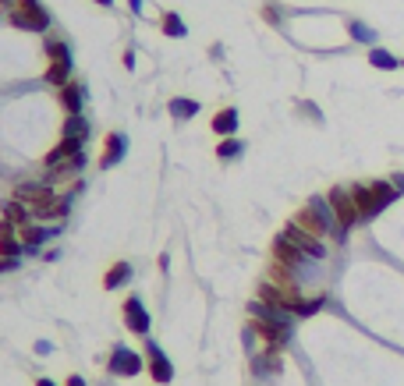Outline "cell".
<instances>
[{
	"label": "cell",
	"instance_id": "cell-1",
	"mask_svg": "<svg viewBox=\"0 0 404 386\" xmlns=\"http://www.w3.org/2000/svg\"><path fill=\"white\" fill-rule=\"evenodd\" d=\"M248 315H252V333H259L270 347H284L288 337H291V315L266 305V301H252L248 305Z\"/></svg>",
	"mask_w": 404,
	"mask_h": 386
},
{
	"label": "cell",
	"instance_id": "cell-2",
	"mask_svg": "<svg viewBox=\"0 0 404 386\" xmlns=\"http://www.w3.org/2000/svg\"><path fill=\"white\" fill-rule=\"evenodd\" d=\"M295 220L302 223L308 234H315V238H340V241H344V230H340L337 213H333V205H330L326 195H312Z\"/></svg>",
	"mask_w": 404,
	"mask_h": 386
},
{
	"label": "cell",
	"instance_id": "cell-3",
	"mask_svg": "<svg viewBox=\"0 0 404 386\" xmlns=\"http://www.w3.org/2000/svg\"><path fill=\"white\" fill-rule=\"evenodd\" d=\"M351 195H355V205H358V220L369 223L398 198V188L390 181H365V185H351Z\"/></svg>",
	"mask_w": 404,
	"mask_h": 386
},
{
	"label": "cell",
	"instance_id": "cell-4",
	"mask_svg": "<svg viewBox=\"0 0 404 386\" xmlns=\"http://www.w3.org/2000/svg\"><path fill=\"white\" fill-rule=\"evenodd\" d=\"M7 21H11L14 29H21V32L43 36V32H50L54 14L46 11L43 0H14V7H7Z\"/></svg>",
	"mask_w": 404,
	"mask_h": 386
},
{
	"label": "cell",
	"instance_id": "cell-5",
	"mask_svg": "<svg viewBox=\"0 0 404 386\" xmlns=\"http://www.w3.org/2000/svg\"><path fill=\"white\" fill-rule=\"evenodd\" d=\"M326 198H330V205H333V213H337V223H340V230H344V238H348V230H351L355 223H362V220H358L355 195H351V188H344V185H333V188L326 192Z\"/></svg>",
	"mask_w": 404,
	"mask_h": 386
},
{
	"label": "cell",
	"instance_id": "cell-6",
	"mask_svg": "<svg viewBox=\"0 0 404 386\" xmlns=\"http://www.w3.org/2000/svg\"><path fill=\"white\" fill-rule=\"evenodd\" d=\"M281 234H284V238H288L291 245H298V248H302V252L308 255V259H312V263H315V259H326V245H323V238L308 234V230H305L298 220H288Z\"/></svg>",
	"mask_w": 404,
	"mask_h": 386
},
{
	"label": "cell",
	"instance_id": "cell-7",
	"mask_svg": "<svg viewBox=\"0 0 404 386\" xmlns=\"http://www.w3.org/2000/svg\"><path fill=\"white\" fill-rule=\"evenodd\" d=\"M273 263H281V266H288L291 273H298L305 263H312V259L305 255L298 245H291L284 234H277V241H273Z\"/></svg>",
	"mask_w": 404,
	"mask_h": 386
},
{
	"label": "cell",
	"instance_id": "cell-8",
	"mask_svg": "<svg viewBox=\"0 0 404 386\" xmlns=\"http://www.w3.org/2000/svg\"><path fill=\"white\" fill-rule=\"evenodd\" d=\"M54 185H46V181H21L18 188H14V198L18 202H25L29 209H39L43 202H50L54 198Z\"/></svg>",
	"mask_w": 404,
	"mask_h": 386
},
{
	"label": "cell",
	"instance_id": "cell-9",
	"mask_svg": "<svg viewBox=\"0 0 404 386\" xmlns=\"http://www.w3.org/2000/svg\"><path fill=\"white\" fill-rule=\"evenodd\" d=\"M146 358H149V376H153L156 383H171V380H174V365H171V358L163 355L160 344L146 340Z\"/></svg>",
	"mask_w": 404,
	"mask_h": 386
},
{
	"label": "cell",
	"instance_id": "cell-10",
	"mask_svg": "<svg viewBox=\"0 0 404 386\" xmlns=\"http://www.w3.org/2000/svg\"><path fill=\"white\" fill-rule=\"evenodd\" d=\"M124 326H128L131 333H138V337L149 333V312H146V305H142L138 294H131V298L124 301Z\"/></svg>",
	"mask_w": 404,
	"mask_h": 386
},
{
	"label": "cell",
	"instance_id": "cell-11",
	"mask_svg": "<svg viewBox=\"0 0 404 386\" xmlns=\"http://www.w3.org/2000/svg\"><path fill=\"white\" fill-rule=\"evenodd\" d=\"M110 372L113 376H138L142 372V355H135L131 347L117 344V351L110 355Z\"/></svg>",
	"mask_w": 404,
	"mask_h": 386
},
{
	"label": "cell",
	"instance_id": "cell-12",
	"mask_svg": "<svg viewBox=\"0 0 404 386\" xmlns=\"http://www.w3.org/2000/svg\"><path fill=\"white\" fill-rule=\"evenodd\" d=\"M82 149H86V142H82V138H61V142L46 153V160H43V163H46V171H54V167L68 163L71 156H79Z\"/></svg>",
	"mask_w": 404,
	"mask_h": 386
},
{
	"label": "cell",
	"instance_id": "cell-13",
	"mask_svg": "<svg viewBox=\"0 0 404 386\" xmlns=\"http://www.w3.org/2000/svg\"><path fill=\"white\" fill-rule=\"evenodd\" d=\"M57 223H50V227H39V223H29V227H21L18 230V238H21V245H25V252H39V245L43 241H50V238H57Z\"/></svg>",
	"mask_w": 404,
	"mask_h": 386
},
{
	"label": "cell",
	"instance_id": "cell-14",
	"mask_svg": "<svg viewBox=\"0 0 404 386\" xmlns=\"http://www.w3.org/2000/svg\"><path fill=\"white\" fill-rule=\"evenodd\" d=\"M57 99H61V106H64L68 113H82V106H86V86L71 78L64 89H57Z\"/></svg>",
	"mask_w": 404,
	"mask_h": 386
},
{
	"label": "cell",
	"instance_id": "cell-15",
	"mask_svg": "<svg viewBox=\"0 0 404 386\" xmlns=\"http://www.w3.org/2000/svg\"><path fill=\"white\" fill-rule=\"evenodd\" d=\"M124 153H128V135H110L106 138V149H103V156H100V167L110 171L113 163L124 160Z\"/></svg>",
	"mask_w": 404,
	"mask_h": 386
},
{
	"label": "cell",
	"instance_id": "cell-16",
	"mask_svg": "<svg viewBox=\"0 0 404 386\" xmlns=\"http://www.w3.org/2000/svg\"><path fill=\"white\" fill-rule=\"evenodd\" d=\"M238 121H241V117H238V110H234V106H223V110H216V117H213V124H209V128H213L220 138H234Z\"/></svg>",
	"mask_w": 404,
	"mask_h": 386
},
{
	"label": "cell",
	"instance_id": "cell-17",
	"mask_svg": "<svg viewBox=\"0 0 404 386\" xmlns=\"http://www.w3.org/2000/svg\"><path fill=\"white\" fill-rule=\"evenodd\" d=\"M71 71H75L71 57H68V61H50V64H46V75H43V78H46V82H50L54 89H64V86L71 82Z\"/></svg>",
	"mask_w": 404,
	"mask_h": 386
},
{
	"label": "cell",
	"instance_id": "cell-18",
	"mask_svg": "<svg viewBox=\"0 0 404 386\" xmlns=\"http://www.w3.org/2000/svg\"><path fill=\"white\" fill-rule=\"evenodd\" d=\"M61 138H82V142H89V117L86 113H68L64 117V128H61Z\"/></svg>",
	"mask_w": 404,
	"mask_h": 386
},
{
	"label": "cell",
	"instance_id": "cell-19",
	"mask_svg": "<svg viewBox=\"0 0 404 386\" xmlns=\"http://www.w3.org/2000/svg\"><path fill=\"white\" fill-rule=\"evenodd\" d=\"M4 220H11L18 230H21V227H29V223H36V220H32V209H29L25 202H18V198L4 202Z\"/></svg>",
	"mask_w": 404,
	"mask_h": 386
},
{
	"label": "cell",
	"instance_id": "cell-20",
	"mask_svg": "<svg viewBox=\"0 0 404 386\" xmlns=\"http://www.w3.org/2000/svg\"><path fill=\"white\" fill-rule=\"evenodd\" d=\"M131 263H113L110 270H106V277H103V288L106 290H117V288H124L128 280H131Z\"/></svg>",
	"mask_w": 404,
	"mask_h": 386
},
{
	"label": "cell",
	"instance_id": "cell-21",
	"mask_svg": "<svg viewBox=\"0 0 404 386\" xmlns=\"http://www.w3.org/2000/svg\"><path fill=\"white\" fill-rule=\"evenodd\" d=\"M369 64H373L376 71H398V68H401V57H394V54L383 50V46H369Z\"/></svg>",
	"mask_w": 404,
	"mask_h": 386
},
{
	"label": "cell",
	"instance_id": "cell-22",
	"mask_svg": "<svg viewBox=\"0 0 404 386\" xmlns=\"http://www.w3.org/2000/svg\"><path fill=\"white\" fill-rule=\"evenodd\" d=\"M196 113H199V99H188V96L171 99V117H174V121H192Z\"/></svg>",
	"mask_w": 404,
	"mask_h": 386
},
{
	"label": "cell",
	"instance_id": "cell-23",
	"mask_svg": "<svg viewBox=\"0 0 404 386\" xmlns=\"http://www.w3.org/2000/svg\"><path fill=\"white\" fill-rule=\"evenodd\" d=\"M256 372H263V376H277V372H281V347L263 351V355L256 358Z\"/></svg>",
	"mask_w": 404,
	"mask_h": 386
},
{
	"label": "cell",
	"instance_id": "cell-24",
	"mask_svg": "<svg viewBox=\"0 0 404 386\" xmlns=\"http://www.w3.org/2000/svg\"><path fill=\"white\" fill-rule=\"evenodd\" d=\"M160 29H163V36H174V39H185V36H188V25H185L181 14H174V11H167V14L160 18Z\"/></svg>",
	"mask_w": 404,
	"mask_h": 386
},
{
	"label": "cell",
	"instance_id": "cell-25",
	"mask_svg": "<svg viewBox=\"0 0 404 386\" xmlns=\"http://www.w3.org/2000/svg\"><path fill=\"white\" fill-rule=\"evenodd\" d=\"M348 32H351V39H358V43H369V46H376V29H369V25H362L358 18H351L348 21Z\"/></svg>",
	"mask_w": 404,
	"mask_h": 386
},
{
	"label": "cell",
	"instance_id": "cell-26",
	"mask_svg": "<svg viewBox=\"0 0 404 386\" xmlns=\"http://www.w3.org/2000/svg\"><path fill=\"white\" fill-rule=\"evenodd\" d=\"M21 255H25V245H21V238H18V234L0 238V259H21Z\"/></svg>",
	"mask_w": 404,
	"mask_h": 386
},
{
	"label": "cell",
	"instance_id": "cell-27",
	"mask_svg": "<svg viewBox=\"0 0 404 386\" xmlns=\"http://www.w3.org/2000/svg\"><path fill=\"white\" fill-rule=\"evenodd\" d=\"M68 57H71L68 43L57 39V36H46V61H68Z\"/></svg>",
	"mask_w": 404,
	"mask_h": 386
},
{
	"label": "cell",
	"instance_id": "cell-28",
	"mask_svg": "<svg viewBox=\"0 0 404 386\" xmlns=\"http://www.w3.org/2000/svg\"><path fill=\"white\" fill-rule=\"evenodd\" d=\"M241 149H245V146H241L238 138H220L216 156H220V160H238V156H241Z\"/></svg>",
	"mask_w": 404,
	"mask_h": 386
},
{
	"label": "cell",
	"instance_id": "cell-29",
	"mask_svg": "<svg viewBox=\"0 0 404 386\" xmlns=\"http://www.w3.org/2000/svg\"><path fill=\"white\" fill-rule=\"evenodd\" d=\"M390 185L398 188V195H404V174H394V178H390Z\"/></svg>",
	"mask_w": 404,
	"mask_h": 386
},
{
	"label": "cell",
	"instance_id": "cell-30",
	"mask_svg": "<svg viewBox=\"0 0 404 386\" xmlns=\"http://www.w3.org/2000/svg\"><path fill=\"white\" fill-rule=\"evenodd\" d=\"M124 68H128V71L135 68V50H124Z\"/></svg>",
	"mask_w": 404,
	"mask_h": 386
},
{
	"label": "cell",
	"instance_id": "cell-31",
	"mask_svg": "<svg viewBox=\"0 0 404 386\" xmlns=\"http://www.w3.org/2000/svg\"><path fill=\"white\" fill-rule=\"evenodd\" d=\"M128 7H131L135 14H142V0H128Z\"/></svg>",
	"mask_w": 404,
	"mask_h": 386
},
{
	"label": "cell",
	"instance_id": "cell-32",
	"mask_svg": "<svg viewBox=\"0 0 404 386\" xmlns=\"http://www.w3.org/2000/svg\"><path fill=\"white\" fill-rule=\"evenodd\" d=\"M68 386H86V380H82V376H71V380H68Z\"/></svg>",
	"mask_w": 404,
	"mask_h": 386
},
{
	"label": "cell",
	"instance_id": "cell-33",
	"mask_svg": "<svg viewBox=\"0 0 404 386\" xmlns=\"http://www.w3.org/2000/svg\"><path fill=\"white\" fill-rule=\"evenodd\" d=\"M93 4H100V7H113L117 0H93Z\"/></svg>",
	"mask_w": 404,
	"mask_h": 386
},
{
	"label": "cell",
	"instance_id": "cell-34",
	"mask_svg": "<svg viewBox=\"0 0 404 386\" xmlns=\"http://www.w3.org/2000/svg\"><path fill=\"white\" fill-rule=\"evenodd\" d=\"M36 386H57L54 380H36Z\"/></svg>",
	"mask_w": 404,
	"mask_h": 386
},
{
	"label": "cell",
	"instance_id": "cell-35",
	"mask_svg": "<svg viewBox=\"0 0 404 386\" xmlns=\"http://www.w3.org/2000/svg\"><path fill=\"white\" fill-rule=\"evenodd\" d=\"M0 7H14V0H0Z\"/></svg>",
	"mask_w": 404,
	"mask_h": 386
},
{
	"label": "cell",
	"instance_id": "cell-36",
	"mask_svg": "<svg viewBox=\"0 0 404 386\" xmlns=\"http://www.w3.org/2000/svg\"><path fill=\"white\" fill-rule=\"evenodd\" d=\"M401 68H404V61H401Z\"/></svg>",
	"mask_w": 404,
	"mask_h": 386
}]
</instances>
